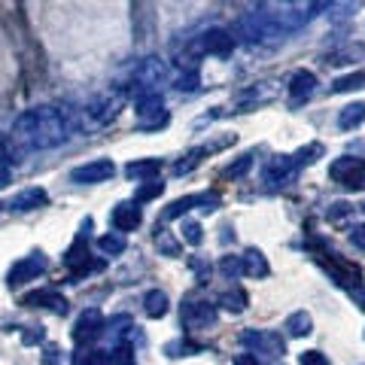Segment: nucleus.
Listing matches in <instances>:
<instances>
[{
	"mask_svg": "<svg viewBox=\"0 0 365 365\" xmlns=\"http://www.w3.org/2000/svg\"><path fill=\"white\" fill-rule=\"evenodd\" d=\"M350 213H353V204H347V201H335L332 207H329V220H332V222H341V220H347Z\"/></svg>",
	"mask_w": 365,
	"mask_h": 365,
	"instance_id": "36",
	"label": "nucleus"
},
{
	"mask_svg": "<svg viewBox=\"0 0 365 365\" xmlns=\"http://www.w3.org/2000/svg\"><path fill=\"white\" fill-rule=\"evenodd\" d=\"M198 49H201V52H207V55H232L235 40H232V34H228V31H222V28H210V31L201 37Z\"/></svg>",
	"mask_w": 365,
	"mask_h": 365,
	"instance_id": "11",
	"label": "nucleus"
},
{
	"mask_svg": "<svg viewBox=\"0 0 365 365\" xmlns=\"http://www.w3.org/2000/svg\"><path fill=\"white\" fill-rule=\"evenodd\" d=\"M104 329H107V323H104V317H101V311H98V307H88V311H83V314H79V319H76L73 341H76V344H91L95 338L104 335Z\"/></svg>",
	"mask_w": 365,
	"mask_h": 365,
	"instance_id": "5",
	"label": "nucleus"
},
{
	"mask_svg": "<svg viewBox=\"0 0 365 365\" xmlns=\"http://www.w3.org/2000/svg\"><path fill=\"white\" fill-rule=\"evenodd\" d=\"M137 116L140 119H155V125H165L168 116H165V104L158 98V91H140L137 95Z\"/></svg>",
	"mask_w": 365,
	"mask_h": 365,
	"instance_id": "13",
	"label": "nucleus"
},
{
	"mask_svg": "<svg viewBox=\"0 0 365 365\" xmlns=\"http://www.w3.org/2000/svg\"><path fill=\"white\" fill-rule=\"evenodd\" d=\"M110 222H113V228L116 232H134L137 225L143 222V210H140V204L137 201H122V204H116L113 207V213H110Z\"/></svg>",
	"mask_w": 365,
	"mask_h": 365,
	"instance_id": "9",
	"label": "nucleus"
},
{
	"mask_svg": "<svg viewBox=\"0 0 365 365\" xmlns=\"http://www.w3.org/2000/svg\"><path fill=\"white\" fill-rule=\"evenodd\" d=\"M49 271V259H46L40 250L37 253H31V256H25V259H19L13 268H9V274H6V287L9 289H16V287H21V283H31V280H37L40 274H46Z\"/></svg>",
	"mask_w": 365,
	"mask_h": 365,
	"instance_id": "3",
	"label": "nucleus"
},
{
	"mask_svg": "<svg viewBox=\"0 0 365 365\" xmlns=\"http://www.w3.org/2000/svg\"><path fill=\"white\" fill-rule=\"evenodd\" d=\"M295 158L292 155H280V158H274V162L268 165V170H265V182L268 186H287V182L292 180V174H295Z\"/></svg>",
	"mask_w": 365,
	"mask_h": 365,
	"instance_id": "14",
	"label": "nucleus"
},
{
	"mask_svg": "<svg viewBox=\"0 0 365 365\" xmlns=\"http://www.w3.org/2000/svg\"><path fill=\"white\" fill-rule=\"evenodd\" d=\"M362 210H365V204H362Z\"/></svg>",
	"mask_w": 365,
	"mask_h": 365,
	"instance_id": "47",
	"label": "nucleus"
},
{
	"mask_svg": "<svg viewBox=\"0 0 365 365\" xmlns=\"http://www.w3.org/2000/svg\"><path fill=\"white\" fill-rule=\"evenodd\" d=\"M165 353L168 356H195V353H201V344H195L189 338H177V341H168Z\"/></svg>",
	"mask_w": 365,
	"mask_h": 365,
	"instance_id": "25",
	"label": "nucleus"
},
{
	"mask_svg": "<svg viewBox=\"0 0 365 365\" xmlns=\"http://www.w3.org/2000/svg\"><path fill=\"white\" fill-rule=\"evenodd\" d=\"M362 122H365V104H362V101H356V104H347L344 110L338 113V128H344V131L359 128Z\"/></svg>",
	"mask_w": 365,
	"mask_h": 365,
	"instance_id": "19",
	"label": "nucleus"
},
{
	"mask_svg": "<svg viewBox=\"0 0 365 365\" xmlns=\"http://www.w3.org/2000/svg\"><path fill=\"white\" fill-rule=\"evenodd\" d=\"M365 88V73H347V76H338L335 83H332V91H359Z\"/></svg>",
	"mask_w": 365,
	"mask_h": 365,
	"instance_id": "27",
	"label": "nucleus"
},
{
	"mask_svg": "<svg viewBox=\"0 0 365 365\" xmlns=\"http://www.w3.org/2000/svg\"><path fill=\"white\" fill-rule=\"evenodd\" d=\"M116 174V165L110 158H95V162H86L71 170V180L73 182H83V186H91V182H104Z\"/></svg>",
	"mask_w": 365,
	"mask_h": 365,
	"instance_id": "7",
	"label": "nucleus"
},
{
	"mask_svg": "<svg viewBox=\"0 0 365 365\" xmlns=\"http://www.w3.org/2000/svg\"><path fill=\"white\" fill-rule=\"evenodd\" d=\"M356 165H359V158H347L344 155V158H338V162H332V168H329V177H332L335 182H341Z\"/></svg>",
	"mask_w": 365,
	"mask_h": 365,
	"instance_id": "31",
	"label": "nucleus"
},
{
	"mask_svg": "<svg viewBox=\"0 0 365 365\" xmlns=\"http://www.w3.org/2000/svg\"><path fill=\"white\" fill-rule=\"evenodd\" d=\"M192 207H201V210H216L220 207V195L216 192H201V195H186V198H177L168 204L165 210V220H177V216L189 213Z\"/></svg>",
	"mask_w": 365,
	"mask_h": 365,
	"instance_id": "6",
	"label": "nucleus"
},
{
	"mask_svg": "<svg viewBox=\"0 0 365 365\" xmlns=\"http://www.w3.org/2000/svg\"><path fill=\"white\" fill-rule=\"evenodd\" d=\"M235 365H259V359H256V353H237Z\"/></svg>",
	"mask_w": 365,
	"mask_h": 365,
	"instance_id": "45",
	"label": "nucleus"
},
{
	"mask_svg": "<svg viewBox=\"0 0 365 365\" xmlns=\"http://www.w3.org/2000/svg\"><path fill=\"white\" fill-rule=\"evenodd\" d=\"M241 341L250 347H256L259 353H268V356H283V353H287V344H283V338L277 332H253V329H250V332L241 335Z\"/></svg>",
	"mask_w": 365,
	"mask_h": 365,
	"instance_id": "10",
	"label": "nucleus"
},
{
	"mask_svg": "<svg viewBox=\"0 0 365 365\" xmlns=\"http://www.w3.org/2000/svg\"><path fill=\"white\" fill-rule=\"evenodd\" d=\"M319 153H323V146H319V143H311V146H304V150L295 153L292 158H295V165H311Z\"/></svg>",
	"mask_w": 365,
	"mask_h": 365,
	"instance_id": "35",
	"label": "nucleus"
},
{
	"mask_svg": "<svg viewBox=\"0 0 365 365\" xmlns=\"http://www.w3.org/2000/svg\"><path fill=\"white\" fill-rule=\"evenodd\" d=\"M180 323L186 326V329H207L216 323V304L210 302H195V299H189V302H182L180 307Z\"/></svg>",
	"mask_w": 365,
	"mask_h": 365,
	"instance_id": "4",
	"label": "nucleus"
},
{
	"mask_svg": "<svg viewBox=\"0 0 365 365\" xmlns=\"http://www.w3.org/2000/svg\"><path fill=\"white\" fill-rule=\"evenodd\" d=\"M341 186H347V189H353V192H362V189H365V162H359L356 168H353L350 174L341 180Z\"/></svg>",
	"mask_w": 365,
	"mask_h": 365,
	"instance_id": "33",
	"label": "nucleus"
},
{
	"mask_svg": "<svg viewBox=\"0 0 365 365\" xmlns=\"http://www.w3.org/2000/svg\"><path fill=\"white\" fill-rule=\"evenodd\" d=\"M16 137L28 150H49V146L64 143L73 131L71 113L61 107H37L16 119Z\"/></svg>",
	"mask_w": 365,
	"mask_h": 365,
	"instance_id": "1",
	"label": "nucleus"
},
{
	"mask_svg": "<svg viewBox=\"0 0 365 365\" xmlns=\"http://www.w3.org/2000/svg\"><path fill=\"white\" fill-rule=\"evenodd\" d=\"M113 362L116 365H134V347L131 344H119L113 350Z\"/></svg>",
	"mask_w": 365,
	"mask_h": 365,
	"instance_id": "37",
	"label": "nucleus"
},
{
	"mask_svg": "<svg viewBox=\"0 0 365 365\" xmlns=\"http://www.w3.org/2000/svg\"><path fill=\"white\" fill-rule=\"evenodd\" d=\"M98 247H101V253H107V256H119V253H125V235L122 232H110V235H104L98 241Z\"/></svg>",
	"mask_w": 365,
	"mask_h": 365,
	"instance_id": "26",
	"label": "nucleus"
},
{
	"mask_svg": "<svg viewBox=\"0 0 365 365\" xmlns=\"http://www.w3.org/2000/svg\"><path fill=\"white\" fill-rule=\"evenodd\" d=\"M177 88L195 91V88H198V73H195V71H186V73H180V79H177Z\"/></svg>",
	"mask_w": 365,
	"mask_h": 365,
	"instance_id": "41",
	"label": "nucleus"
},
{
	"mask_svg": "<svg viewBox=\"0 0 365 365\" xmlns=\"http://www.w3.org/2000/svg\"><path fill=\"white\" fill-rule=\"evenodd\" d=\"M155 244L162 247L168 256H177V253H180V247H177L174 241H170V237H168V232H155Z\"/></svg>",
	"mask_w": 365,
	"mask_h": 365,
	"instance_id": "40",
	"label": "nucleus"
},
{
	"mask_svg": "<svg viewBox=\"0 0 365 365\" xmlns=\"http://www.w3.org/2000/svg\"><path fill=\"white\" fill-rule=\"evenodd\" d=\"M220 268H222L225 277H232V280H235L237 274H244V259H241V256H222Z\"/></svg>",
	"mask_w": 365,
	"mask_h": 365,
	"instance_id": "34",
	"label": "nucleus"
},
{
	"mask_svg": "<svg viewBox=\"0 0 365 365\" xmlns=\"http://www.w3.org/2000/svg\"><path fill=\"white\" fill-rule=\"evenodd\" d=\"M319 262L332 271V277L341 283V287H347V289H353V287H359V280H362V271H359V265H353V262H344V259H338L335 253H326V256H319Z\"/></svg>",
	"mask_w": 365,
	"mask_h": 365,
	"instance_id": "8",
	"label": "nucleus"
},
{
	"mask_svg": "<svg viewBox=\"0 0 365 365\" xmlns=\"http://www.w3.org/2000/svg\"><path fill=\"white\" fill-rule=\"evenodd\" d=\"M88 228H91V220L83 222V235H79L76 241L71 244V250L64 253V265H67V271H71V280L86 277V274L98 271L101 265H104V262H98V259L88 256V244H86V232H88Z\"/></svg>",
	"mask_w": 365,
	"mask_h": 365,
	"instance_id": "2",
	"label": "nucleus"
},
{
	"mask_svg": "<svg viewBox=\"0 0 365 365\" xmlns=\"http://www.w3.org/2000/svg\"><path fill=\"white\" fill-rule=\"evenodd\" d=\"M299 365H329V359H326V353H319V350H304L299 356Z\"/></svg>",
	"mask_w": 365,
	"mask_h": 365,
	"instance_id": "39",
	"label": "nucleus"
},
{
	"mask_svg": "<svg viewBox=\"0 0 365 365\" xmlns=\"http://www.w3.org/2000/svg\"><path fill=\"white\" fill-rule=\"evenodd\" d=\"M43 365H61V353L55 350V347H46V353H43Z\"/></svg>",
	"mask_w": 365,
	"mask_h": 365,
	"instance_id": "43",
	"label": "nucleus"
},
{
	"mask_svg": "<svg viewBox=\"0 0 365 365\" xmlns=\"http://www.w3.org/2000/svg\"><path fill=\"white\" fill-rule=\"evenodd\" d=\"M180 237H182V241H186V244H192V247H198V244L204 241V232H201V225H198V222H192V220H186V222H182V225H180Z\"/></svg>",
	"mask_w": 365,
	"mask_h": 365,
	"instance_id": "32",
	"label": "nucleus"
},
{
	"mask_svg": "<svg viewBox=\"0 0 365 365\" xmlns=\"http://www.w3.org/2000/svg\"><path fill=\"white\" fill-rule=\"evenodd\" d=\"M46 201H49V195H46V189L34 186V189H25V192H19V195H13V201H9V210H16V213H28V210L43 207Z\"/></svg>",
	"mask_w": 365,
	"mask_h": 365,
	"instance_id": "16",
	"label": "nucleus"
},
{
	"mask_svg": "<svg viewBox=\"0 0 365 365\" xmlns=\"http://www.w3.org/2000/svg\"><path fill=\"white\" fill-rule=\"evenodd\" d=\"M247 304H250V295L241 287H232L220 295V307H225V311H232V314H241Z\"/></svg>",
	"mask_w": 365,
	"mask_h": 365,
	"instance_id": "21",
	"label": "nucleus"
},
{
	"mask_svg": "<svg viewBox=\"0 0 365 365\" xmlns=\"http://www.w3.org/2000/svg\"><path fill=\"white\" fill-rule=\"evenodd\" d=\"M244 259V274L247 277H268V262H265V256L259 253V250H247V253L241 256Z\"/></svg>",
	"mask_w": 365,
	"mask_h": 365,
	"instance_id": "20",
	"label": "nucleus"
},
{
	"mask_svg": "<svg viewBox=\"0 0 365 365\" xmlns=\"http://www.w3.org/2000/svg\"><path fill=\"white\" fill-rule=\"evenodd\" d=\"M250 168H253V155H241L237 162H232V165L222 170V180H237V177H244Z\"/></svg>",
	"mask_w": 365,
	"mask_h": 365,
	"instance_id": "30",
	"label": "nucleus"
},
{
	"mask_svg": "<svg viewBox=\"0 0 365 365\" xmlns=\"http://www.w3.org/2000/svg\"><path fill=\"white\" fill-rule=\"evenodd\" d=\"M283 329L292 335V338H304V335H311V329H314V319L307 311H295L287 317V323H283Z\"/></svg>",
	"mask_w": 365,
	"mask_h": 365,
	"instance_id": "18",
	"label": "nucleus"
},
{
	"mask_svg": "<svg viewBox=\"0 0 365 365\" xmlns=\"http://www.w3.org/2000/svg\"><path fill=\"white\" fill-rule=\"evenodd\" d=\"M204 155H207V150H204V146H198V150H192V153L182 155L180 162L174 165V170H177V174H189V170H195V168L201 165V158H204Z\"/></svg>",
	"mask_w": 365,
	"mask_h": 365,
	"instance_id": "28",
	"label": "nucleus"
},
{
	"mask_svg": "<svg viewBox=\"0 0 365 365\" xmlns=\"http://www.w3.org/2000/svg\"><path fill=\"white\" fill-rule=\"evenodd\" d=\"M165 192V182L162 180H146V186H140L134 192V201L137 204H143V201H153V198H158Z\"/></svg>",
	"mask_w": 365,
	"mask_h": 365,
	"instance_id": "29",
	"label": "nucleus"
},
{
	"mask_svg": "<svg viewBox=\"0 0 365 365\" xmlns=\"http://www.w3.org/2000/svg\"><path fill=\"white\" fill-rule=\"evenodd\" d=\"M350 241H353V247H359V250H365V225H359V228H353V232H350Z\"/></svg>",
	"mask_w": 365,
	"mask_h": 365,
	"instance_id": "44",
	"label": "nucleus"
},
{
	"mask_svg": "<svg viewBox=\"0 0 365 365\" xmlns=\"http://www.w3.org/2000/svg\"><path fill=\"white\" fill-rule=\"evenodd\" d=\"M162 170V158H134V162L125 165V174L131 180H153Z\"/></svg>",
	"mask_w": 365,
	"mask_h": 365,
	"instance_id": "17",
	"label": "nucleus"
},
{
	"mask_svg": "<svg viewBox=\"0 0 365 365\" xmlns=\"http://www.w3.org/2000/svg\"><path fill=\"white\" fill-rule=\"evenodd\" d=\"M6 180H9V170L0 168V186H6Z\"/></svg>",
	"mask_w": 365,
	"mask_h": 365,
	"instance_id": "46",
	"label": "nucleus"
},
{
	"mask_svg": "<svg viewBox=\"0 0 365 365\" xmlns=\"http://www.w3.org/2000/svg\"><path fill=\"white\" fill-rule=\"evenodd\" d=\"M113 353L110 350H79L73 353V365H110Z\"/></svg>",
	"mask_w": 365,
	"mask_h": 365,
	"instance_id": "24",
	"label": "nucleus"
},
{
	"mask_svg": "<svg viewBox=\"0 0 365 365\" xmlns=\"http://www.w3.org/2000/svg\"><path fill=\"white\" fill-rule=\"evenodd\" d=\"M189 268L198 274V283H207V280H210V262H204V259H189Z\"/></svg>",
	"mask_w": 365,
	"mask_h": 365,
	"instance_id": "38",
	"label": "nucleus"
},
{
	"mask_svg": "<svg viewBox=\"0 0 365 365\" xmlns=\"http://www.w3.org/2000/svg\"><path fill=\"white\" fill-rule=\"evenodd\" d=\"M116 113H119V101L116 98H104V101H98V104H91L88 116L95 122H110Z\"/></svg>",
	"mask_w": 365,
	"mask_h": 365,
	"instance_id": "23",
	"label": "nucleus"
},
{
	"mask_svg": "<svg viewBox=\"0 0 365 365\" xmlns=\"http://www.w3.org/2000/svg\"><path fill=\"white\" fill-rule=\"evenodd\" d=\"M143 311H146V317H153V319L165 317V314H168V295H165L162 289L146 292V295H143Z\"/></svg>",
	"mask_w": 365,
	"mask_h": 365,
	"instance_id": "22",
	"label": "nucleus"
},
{
	"mask_svg": "<svg viewBox=\"0 0 365 365\" xmlns=\"http://www.w3.org/2000/svg\"><path fill=\"white\" fill-rule=\"evenodd\" d=\"M317 88V76L311 71H295L289 76V95H292V104H302V101H307L314 95Z\"/></svg>",
	"mask_w": 365,
	"mask_h": 365,
	"instance_id": "15",
	"label": "nucleus"
},
{
	"mask_svg": "<svg viewBox=\"0 0 365 365\" xmlns=\"http://www.w3.org/2000/svg\"><path fill=\"white\" fill-rule=\"evenodd\" d=\"M25 307H49L55 314H67V299L61 292L55 289H37V292H28L25 299H21Z\"/></svg>",
	"mask_w": 365,
	"mask_h": 365,
	"instance_id": "12",
	"label": "nucleus"
},
{
	"mask_svg": "<svg viewBox=\"0 0 365 365\" xmlns=\"http://www.w3.org/2000/svg\"><path fill=\"white\" fill-rule=\"evenodd\" d=\"M43 338H46V332H43L40 326H37V329L31 326V332H25V335H21V341H25V344H37V341H43Z\"/></svg>",
	"mask_w": 365,
	"mask_h": 365,
	"instance_id": "42",
	"label": "nucleus"
}]
</instances>
